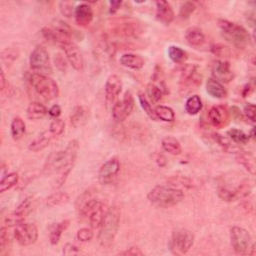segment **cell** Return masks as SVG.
<instances>
[{
    "mask_svg": "<svg viewBox=\"0 0 256 256\" xmlns=\"http://www.w3.org/2000/svg\"><path fill=\"white\" fill-rule=\"evenodd\" d=\"M78 151L79 142L73 139L69 141L64 150L54 151L47 156L43 166V174L49 176L55 172H59V176L56 179V188L61 187L66 181L69 173L73 169Z\"/></svg>",
    "mask_w": 256,
    "mask_h": 256,
    "instance_id": "1",
    "label": "cell"
},
{
    "mask_svg": "<svg viewBox=\"0 0 256 256\" xmlns=\"http://www.w3.org/2000/svg\"><path fill=\"white\" fill-rule=\"evenodd\" d=\"M184 198V192L180 188L157 185L147 194L148 201L159 208H170L180 203Z\"/></svg>",
    "mask_w": 256,
    "mask_h": 256,
    "instance_id": "2",
    "label": "cell"
},
{
    "mask_svg": "<svg viewBox=\"0 0 256 256\" xmlns=\"http://www.w3.org/2000/svg\"><path fill=\"white\" fill-rule=\"evenodd\" d=\"M120 209L113 205L107 209L104 220L99 227L98 242L102 247H109L113 244L120 226Z\"/></svg>",
    "mask_w": 256,
    "mask_h": 256,
    "instance_id": "3",
    "label": "cell"
},
{
    "mask_svg": "<svg viewBox=\"0 0 256 256\" xmlns=\"http://www.w3.org/2000/svg\"><path fill=\"white\" fill-rule=\"evenodd\" d=\"M217 24L221 30L222 36L233 46L244 48L249 44L250 34L243 26L226 19H219Z\"/></svg>",
    "mask_w": 256,
    "mask_h": 256,
    "instance_id": "4",
    "label": "cell"
},
{
    "mask_svg": "<svg viewBox=\"0 0 256 256\" xmlns=\"http://www.w3.org/2000/svg\"><path fill=\"white\" fill-rule=\"evenodd\" d=\"M29 82L34 90L45 100H53L59 96L58 84L48 75L32 73L29 76Z\"/></svg>",
    "mask_w": 256,
    "mask_h": 256,
    "instance_id": "5",
    "label": "cell"
},
{
    "mask_svg": "<svg viewBox=\"0 0 256 256\" xmlns=\"http://www.w3.org/2000/svg\"><path fill=\"white\" fill-rule=\"evenodd\" d=\"M202 83V75L198 71V67L194 64H186L181 69L179 80V93L188 95L196 90Z\"/></svg>",
    "mask_w": 256,
    "mask_h": 256,
    "instance_id": "6",
    "label": "cell"
},
{
    "mask_svg": "<svg viewBox=\"0 0 256 256\" xmlns=\"http://www.w3.org/2000/svg\"><path fill=\"white\" fill-rule=\"evenodd\" d=\"M194 240V234L190 230L179 229L172 233L168 243V248L174 255H183L192 248Z\"/></svg>",
    "mask_w": 256,
    "mask_h": 256,
    "instance_id": "7",
    "label": "cell"
},
{
    "mask_svg": "<svg viewBox=\"0 0 256 256\" xmlns=\"http://www.w3.org/2000/svg\"><path fill=\"white\" fill-rule=\"evenodd\" d=\"M30 68L40 74H50L52 72V66L50 62L49 53L42 46H37L30 53L29 57Z\"/></svg>",
    "mask_w": 256,
    "mask_h": 256,
    "instance_id": "8",
    "label": "cell"
},
{
    "mask_svg": "<svg viewBox=\"0 0 256 256\" xmlns=\"http://www.w3.org/2000/svg\"><path fill=\"white\" fill-rule=\"evenodd\" d=\"M230 240L234 252L238 255L249 254L252 246V238L250 233L239 226H233L230 229Z\"/></svg>",
    "mask_w": 256,
    "mask_h": 256,
    "instance_id": "9",
    "label": "cell"
},
{
    "mask_svg": "<svg viewBox=\"0 0 256 256\" xmlns=\"http://www.w3.org/2000/svg\"><path fill=\"white\" fill-rule=\"evenodd\" d=\"M14 238L21 246L32 245L38 238V229L33 223L22 222L15 226Z\"/></svg>",
    "mask_w": 256,
    "mask_h": 256,
    "instance_id": "10",
    "label": "cell"
},
{
    "mask_svg": "<svg viewBox=\"0 0 256 256\" xmlns=\"http://www.w3.org/2000/svg\"><path fill=\"white\" fill-rule=\"evenodd\" d=\"M134 105L135 101L132 93L130 91H126L123 99L121 101H116L112 106L113 118L118 122L124 121L133 111Z\"/></svg>",
    "mask_w": 256,
    "mask_h": 256,
    "instance_id": "11",
    "label": "cell"
},
{
    "mask_svg": "<svg viewBox=\"0 0 256 256\" xmlns=\"http://www.w3.org/2000/svg\"><path fill=\"white\" fill-rule=\"evenodd\" d=\"M70 65L77 71L84 67V59L78 46L73 41H65L60 44Z\"/></svg>",
    "mask_w": 256,
    "mask_h": 256,
    "instance_id": "12",
    "label": "cell"
},
{
    "mask_svg": "<svg viewBox=\"0 0 256 256\" xmlns=\"http://www.w3.org/2000/svg\"><path fill=\"white\" fill-rule=\"evenodd\" d=\"M32 210V197L25 198L18 206L17 208L6 216L5 218V224L8 227L11 226H17L18 224L24 222L27 215Z\"/></svg>",
    "mask_w": 256,
    "mask_h": 256,
    "instance_id": "13",
    "label": "cell"
},
{
    "mask_svg": "<svg viewBox=\"0 0 256 256\" xmlns=\"http://www.w3.org/2000/svg\"><path fill=\"white\" fill-rule=\"evenodd\" d=\"M120 171V162L117 157H112L100 167L98 179L101 184H110Z\"/></svg>",
    "mask_w": 256,
    "mask_h": 256,
    "instance_id": "14",
    "label": "cell"
},
{
    "mask_svg": "<svg viewBox=\"0 0 256 256\" xmlns=\"http://www.w3.org/2000/svg\"><path fill=\"white\" fill-rule=\"evenodd\" d=\"M213 78L220 83H229L234 79V73L227 61L217 60L212 65Z\"/></svg>",
    "mask_w": 256,
    "mask_h": 256,
    "instance_id": "15",
    "label": "cell"
},
{
    "mask_svg": "<svg viewBox=\"0 0 256 256\" xmlns=\"http://www.w3.org/2000/svg\"><path fill=\"white\" fill-rule=\"evenodd\" d=\"M104 90H105V99L107 103L114 104L119 94L122 91L121 78L116 74H111L105 82Z\"/></svg>",
    "mask_w": 256,
    "mask_h": 256,
    "instance_id": "16",
    "label": "cell"
},
{
    "mask_svg": "<svg viewBox=\"0 0 256 256\" xmlns=\"http://www.w3.org/2000/svg\"><path fill=\"white\" fill-rule=\"evenodd\" d=\"M208 120L215 128H222L229 122V112L222 105L213 106L208 111Z\"/></svg>",
    "mask_w": 256,
    "mask_h": 256,
    "instance_id": "17",
    "label": "cell"
},
{
    "mask_svg": "<svg viewBox=\"0 0 256 256\" xmlns=\"http://www.w3.org/2000/svg\"><path fill=\"white\" fill-rule=\"evenodd\" d=\"M156 5V18L159 22H161L164 25H169L174 20V11L167 1L160 0V1L155 2Z\"/></svg>",
    "mask_w": 256,
    "mask_h": 256,
    "instance_id": "18",
    "label": "cell"
},
{
    "mask_svg": "<svg viewBox=\"0 0 256 256\" xmlns=\"http://www.w3.org/2000/svg\"><path fill=\"white\" fill-rule=\"evenodd\" d=\"M113 34L122 38L135 37L140 33V27L135 22H122L113 28Z\"/></svg>",
    "mask_w": 256,
    "mask_h": 256,
    "instance_id": "19",
    "label": "cell"
},
{
    "mask_svg": "<svg viewBox=\"0 0 256 256\" xmlns=\"http://www.w3.org/2000/svg\"><path fill=\"white\" fill-rule=\"evenodd\" d=\"M107 209L108 208H106V205L99 200L94 205V207L92 208V210L90 211V213L88 215L89 224H90L91 228L97 229L100 227V225L104 220V217L106 215Z\"/></svg>",
    "mask_w": 256,
    "mask_h": 256,
    "instance_id": "20",
    "label": "cell"
},
{
    "mask_svg": "<svg viewBox=\"0 0 256 256\" xmlns=\"http://www.w3.org/2000/svg\"><path fill=\"white\" fill-rule=\"evenodd\" d=\"M74 17L79 26L87 27L93 20V10L87 3H81L75 7Z\"/></svg>",
    "mask_w": 256,
    "mask_h": 256,
    "instance_id": "21",
    "label": "cell"
},
{
    "mask_svg": "<svg viewBox=\"0 0 256 256\" xmlns=\"http://www.w3.org/2000/svg\"><path fill=\"white\" fill-rule=\"evenodd\" d=\"M120 64L124 67L133 70H139L143 68L145 61L142 56L133 53H126L120 57Z\"/></svg>",
    "mask_w": 256,
    "mask_h": 256,
    "instance_id": "22",
    "label": "cell"
},
{
    "mask_svg": "<svg viewBox=\"0 0 256 256\" xmlns=\"http://www.w3.org/2000/svg\"><path fill=\"white\" fill-rule=\"evenodd\" d=\"M70 224L69 220H62L60 222L53 223L49 227V241L52 245H57L60 241V238Z\"/></svg>",
    "mask_w": 256,
    "mask_h": 256,
    "instance_id": "23",
    "label": "cell"
},
{
    "mask_svg": "<svg viewBox=\"0 0 256 256\" xmlns=\"http://www.w3.org/2000/svg\"><path fill=\"white\" fill-rule=\"evenodd\" d=\"M53 137L54 136L50 133L49 130L43 131L40 134H38L33 140H32L29 143L28 148H29V150L33 151V152L42 151L43 149H45L50 144Z\"/></svg>",
    "mask_w": 256,
    "mask_h": 256,
    "instance_id": "24",
    "label": "cell"
},
{
    "mask_svg": "<svg viewBox=\"0 0 256 256\" xmlns=\"http://www.w3.org/2000/svg\"><path fill=\"white\" fill-rule=\"evenodd\" d=\"M206 91L213 98L222 99L227 96V90L222 83L214 79L213 77L208 78L206 82Z\"/></svg>",
    "mask_w": 256,
    "mask_h": 256,
    "instance_id": "25",
    "label": "cell"
},
{
    "mask_svg": "<svg viewBox=\"0 0 256 256\" xmlns=\"http://www.w3.org/2000/svg\"><path fill=\"white\" fill-rule=\"evenodd\" d=\"M185 39L191 46L199 47L204 44L205 35L200 28L189 27L185 31Z\"/></svg>",
    "mask_w": 256,
    "mask_h": 256,
    "instance_id": "26",
    "label": "cell"
},
{
    "mask_svg": "<svg viewBox=\"0 0 256 256\" xmlns=\"http://www.w3.org/2000/svg\"><path fill=\"white\" fill-rule=\"evenodd\" d=\"M48 114V110L46 106L40 102L34 101L31 102L27 109H26V115L27 118L30 120H39L44 118Z\"/></svg>",
    "mask_w": 256,
    "mask_h": 256,
    "instance_id": "27",
    "label": "cell"
},
{
    "mask_svg": "<svg viewBox=\"0 0 256 256\" xmlns=\"http://www.w3.org/2000/svg\"><path fill=\"white\" fill-rule=\"evenodd\" d=\"M236 160L239 164H241L251 175L255 174L256 165L254 156L245 151H238L236 154Z\"/></svg>",
    "mask_w": 256,
    "mask_h": 256,
    "instance_id": "28",
    "label": "cell"
},
{
    "mask_svg": "<svg viewBox=\"0 0 256 256\" xmlns=\"http://www.w3.org/2000/svg\"><path fill=\"white\" fill-rule=\"evenodd\" d=\"M162 149L171 155H180L182 153V146L180 142L172 136H166L161 141Z\"/></svg>",
    "mask_w": 256,
    "mask_h": 256,
    "instance_id": "29",
    "label": "cell"
},
{
    "mask_svg": "<svg viewBox=\"0 0 256 256\" xmlns=\"http://www.w3.org/2000/svg\"><path fill=\"white\" fill-rule=\"evenodd\" d=\"M202 106L203 104L200 96L197 94H193L189 96L185 102V111L189 115H196L201 111Z\"/></svg>",
    "mask_w": 256,
    "mask_h": 256,
    "instance_id": "30",
    "label": "cell"
},
{
    "mask_svg": "<svg viewBox=\"0 0 256 256\" xmlns=\"http://www.w3.org/2000/svg\"><path fill=\"white\" fill-rule=\"evenodd\" d=\"M87 121V112L84 109L83 106L77 105L75 106L71 113H70V122L71 125L75 128L82 126L85 124V122Z\"/></svg>",
    "mask_w": 256,
    "mask_h": 256,
    "instance_id": "31",
    "label": "cell"
},
{
    "mask_svg": "<svg viewBox=\"0 0 256 256\" xmlns=\"http://www.w3.org/2000/svg\"><path fill=\"white\" fill-rule=\"evenodd\" d=\"M10 131H11V136L14 140H19L23 137L26 131V125L21 117L17 116L13 118L10 125Z\"/></svg>",
    "mask_w": 256,
    "mask_h": 256,
    "instance_id": "32",
    "label": "cell"
},
{
    "mask_svg": "<svg viewBox=\"0 0 256 256\" xmlns=\"http://www.w3.org/2000/svg\"><path fill=\"white\" fill-rule=\"evenodd\" d=\"M70 196L67 192L63 191H57L49 195L46 199V205L49 207H55L59 205H63L69 201Z\"/></svg>",
    "mask_w": 256,
    "mask_h": 256,
    "instance_id": "33",
    "label": "cell"
},
{
    "mask_svg": "<svg viewBox=\"0 0 256 256\" xmlns=\"http://www.w3.org/2000/svg\"><path fill=\"white\" fill-rule=\"evenodd\" d=\"M167 53H168V57L170 58V60L176 64H182L188 58L187 52L185 50H183L181 47L176 46V45L169 46Z\"/></svg>",
    "mask_w": 256,
    "mask_h": 256,
    "instance_id": "34",
    "label": "cell"
},
{
    "mask_svg": "<svg viewBox=\"0 0 256 256\" xmlns=\"http://www.w3.org/2000/svg\"><path fill=\"white\" fill-rule=\"evenodd\" d=\"M157 119L165 122H172L175 119V113L172 108L165 105H158L154 108Z\"/></svg>",
    "mask_w": 256,
    "mask_h": 256,
    "instance_id": "35",
    "label": "cell"
},
{
    "mask_svg": "<svg viewBox=\"0 0 256 256\" xmlns=\"http://www.w3.org/2000/svg\"><path fill=\"white\" fill-rule=\"evenodd\" d=\"M212 138L214 139V141H215L224 151H226V152H228V153H232V152H236V153H237V152L239 151V149H238L235 145H233L232 142H231L228 138L222 136L221 134L212 133Z\"/></svg>",
    "mask_w": 256,
    "mask_h": 256,
    "instance_id": "36",
    "label": "cell"
},
{
    "mask_svg": "<svg viewBox=\"0 0 256 256\" xmlns=\"http://www.w3.org/2000/svg\"><path fill=\"white\" fill-rule=\"evenodd\" d=\"M18 179H19V176L16 172L7 173L6 175L2 176L1 181H0V192L3 193V192L14 187L17 184Z\"/></svg>",
    "mask_w": 256,
    "mask_h": 256,
    "instance_id": "37",
    "label": "cell"
},
{
    "mask_svg": "<svg viewBox=\"0 0 256 256\" xmlns=\"http://www.w3.org/2000/svg\"><path fill=\"white\" fill-rule=\"evenodd\" d=\"M229 138L236 144H247L250 140L249 134H246L244 131L237 129V128H231L227 131Z\"/></svg>",
    "mask_w": 256,
    "mask_h": 256,
    "instance_id": "38",
    "label": "cell"
},
{
    "mask_svg": "<svg viewBox=\"0 0 256 256\" xmlns=\"http://www.w3.org/2000/svg\"><path fill=\"white\" fill-rule=\"evenodd\" d=\"M138 100L140 103L141 108L143 109V111L146 113V115L151 118L152 120H157V116L155 114V110L152 107L150 101L148 100V98L146 97V95L143 92H139L138 93Z\"/></svg>",
    "mask_w": 256,
    "mask_h": 256,
    "instance_id": "39",
    "label": "cell"
},
{
    "mask_svg": "<svg viewBox=\"0 0 256 256\" xmlns=\"http://www.w3.org/2000/svg\"><path fill=\"white\" fill-rule=\"evenodd\" d=\"M146 93H147V96L149 97L150 101L152 103H157L159 102L160 100L162 99L163 97V92L161 91V89H160L156 84H154L153 82L149 83L146 87Z\"/></svg>",
    "mask_w": 256,
    "mask_h": 256,
    "instance_id": "40",
    "label": "cell"
},
{
    "mask_svg": "<svg viewBox=\"0 0 256 256\" xmlns=\"http://www.w3.org/2000/svg\"><path fill=\"white\" fill-rule=\"evenodd\" d=\"M217 194L220 199L225 202H233L237 200L234 189H230L225 186H220L217 189Z\"/></svg>",
    "mask_w": 256,
    "mask_h": 256,
    "instance_id": "41",
    "label": "cell"
},
{
    "mask_svg": "<svg viewBox=\"0 0 256 256\" xmlns=\"http://www.w3.org/2000/svg\"><path fill=\"white\" fill-rule=\"evenodd\" d=\"M235 194H236V197H237V200L239 199H242V198H245V197H248L251 193L252 191V185L250 183L249 180H244L242 181L235 189Z\"/></svg>",
    "mask_w": 256,
    "mask_h": 256,
    "instance_id": "42",
    "label": "cell"
},
{
    "mask_svg": "<svg viewBox=\"0 0 256 256\" xmlns=\"http://www.w3.org/2000/svg\"><path fill=\"white\" fill-rule=\"evenodd\" d=\"M64 130H65V122L60 118L53 119V121L50 123L49 126L50 133L55 137L61 135L64 132Z\"/></svg>",
    "mask_w": 256,
    "mask_h": 256,
    "instance_id": "43",
    "label": "cell"
},
{
    "mask_svg": "<svg viewBox=\"0 0 256 256\" xmlns=\"http://www.w3.org/2000/svg\"><path fill=\"white\" fill-rule=\"evenodd\" d=\"M196 9V5L194 2L191 1H186L184 3H182V5L180 6L179 9V17L181 19H187L190 17V15L193 13Z\"/></svg>",
    "mask_w": 256,
    "mask_h": 256,
    "instance_id": "44",
    "label": "cell"
},
{
    "mask_svg": "<svg viewBox=\"0 0 256 256\" xmlns=\"http://www.w3.org/2000/svg\"><path fill=\"white\" fill-rule=\"evenodd\" d=\"M9 246V235L8 230L5 226H2L0 229V254L4 255L5 251Z\"/></svg>",
    "mask_w": 256,
    "mask_h": 256,
    "instance_id": "45",
    "label": "cell"
},
{
    "mask_svg": "<svg viewBox=\"0 0 256 256\" xmlns=\"http://www.w3.org/2000/svg\"><path fill=\"white\" fill-rule=\"evenodd\" d=\"M211 52L218 56V57H229L231 55V50L229 49V47L223 45V44H214L211 46Z\"/></svg>",
    "mask_w": 256,
    "mask_h": 256,
    "instance_id": "46",
    "label": "cell"
},
{
    "mask_svg": "<svg viewBox=\"0 0 256 256\" xmlns=\"http://www.w3.org/2000/svg\"><path fill=\"white\" fill-rule=\"evenodd\" d=\"M93 236H94L93 231L87 227L80 228L76 234V238L80 242H88L93 238Z\"/></svg>",
    "mask_w": 256,
    "mask_h": 256,
    "instance_id": "47",
    "label": "cell"
},
{
    "mask_svg": "<svg viewBox=\"0 0 256 256\" xmlns=\"http://www.w3.org/2000/svg\"><path fill=\"white\" fill-rule=\"evenodd\" d=\"M54 64H55V66H56V68L59 70V71H61V72H66V70H67V68H68V64H67V60L64 58V56L63 55H61V54H57V55H55V58H54Z\"/></svg>",
    "mask_w": 256,
    "mask_h": 256,
    "instance_id": "48",
    "label": "cell"
},
{
    "mask_svg": "<svg viewBox=\"0 0 256 256\" xmlns=\"http://www.w3.org/2000/svg\"><path fill=\"white\" fill-rule=\"evenodd\" d=\"M59 5H60V11L63 15H65L66 17H71L74 14L75 8L73 7V3L63 1L60 2Z\"/></svg>",
    "mask_w": 256,
    "mask_h": 256,
    "instance_id": "49",
    "label": "cell"
},
{
    "mask_svg": "<svg viewBox=\"0 0 256 256\" xmlns=\"http://www.w3.org/2000/svg\"><path fill=\"white\" fill-rule=\"evenodd\" d=\"M244 116L250 120L251 122L255 121V116H256V108L255 105L252 103H247L244 107V111H243Z\"/></svg>",
    "mask_w": 256,
    "mask_h": 256,
    "instance_id": "50",
    "label": "cell"
},
{
    "mask_svg": "<svg viewBox=\"0 0 256 256\" xmlns=\"http://www.w3.org/2000/svg\"><path fill=\"white\" fill-rule=\"evenodd\" d=\"M81 250L78 246L72 244V243H67L63 246V254L64 255H77L80 254Z\"/></svg>",
    "mask_w": 256,
    "mask_h": 256,
    "instance_id": "51",
    "label": "cell"
},
{
    "mask_svg": "<svg viewBox=\"0 0 256 256\" xmlns=\"http://www.w3.org/2000/svg\"><path fill=\"white\" fill-rule=\"evenodd\" d=\"M118 255H143V252L141 251V249L139 247L132 246L124 251L119 252Z\"/></svg>",
    "mask_w": 256,
    "mask_h": 256,
    "instance_id": "52",
    "label": "cell"
},
{
    "mask_svg": "<svg viewBox=\"0 0 256 256\" xmlns=\"http://www.w3.org/2000/svg\"><path fill=\"white\" fill-rule=\"evenodd\" d=\"M48 114L52 117V118H58L61 114V107L58 104H54L52 105L49 110H48Z\"/></svg>",
    "mask_w": 256,
    "mask_h": 256,
    "instance_id": "53",
    "label": "cell"
},
{
    "mask_svg": "<svg viewBox=\"0 0 256 256\" xmlns=\"http://www.w3.org/2000/svg\"><path fill=\"white\" fill-rule=\"evenodd\" d=\"M122 1H110L109 2V13L110 14H115L121 7Z\"/></svg>",
    "mask_w": 256,
    "mask_h": 256,
    "instance_id": "54",
    "label": "cell"
},
{
    "mask_svg": "<svg viewBox=\"0 0 256 256\" xmlns=\"http://www.w3.org/2000/svg\"><path fill=\"white\" fill-rule=\"evenodd\" d=\"M253 89H254V85H251V83L246 84L243 87V89H242V96H243V97H247V96H249L253 92Z\"/></svg>",
    "mask_w": 256,
    "mask_h": 256,
    "instance_id": "55",
    "label": "cell"
},
{
    "mask_svg": "<svg viewBox=\"0 0 256 256\" xmlns=\"http://www.w3.org/2000/svg\"><path fill=\"white\" fill-rule=\"evenodd\" d=\"M230 110H231V115H232V117H234V118L237 119V120H240V119L242 118V113H241V111H240V109H239L238 107L233 106Z\"/></svg>",
    "mask_w": 256,
    "mask_h": 256,
    "instance_id": "56",
    "label": "cell"
},
{
    "mask_svg": "<svg viewBox=\"0 0 256 256\" xmlns=\"http://www.w3.org/2000/svg\"><path fill=\"white\" fill-rule=\"evenodd\" d=\"M246 20L247 22L250 24V26L254 27V23H255V12L252 11H248L247 16H246Z\"/></svg>",
    "mask_w": 256,
    "mask_h": 256,
    "instance_id": "57",
    "label": "cell"
},
{
    "mask_svg": "<svg viewBox=\"0 0 256 256\" xmlns=\"http://www.w3.org/2000/svg\"><path fill=\"white\" fill-rule=\"evenodd\" d=\"M0 83H1V91H4L6 85V78L3 71L0 72Z\"/></svg>",
    "mask_w": 256,
    "mask_h": 256,
    "instance_id": "58",
    "label": "cell"
}]
</instances>
